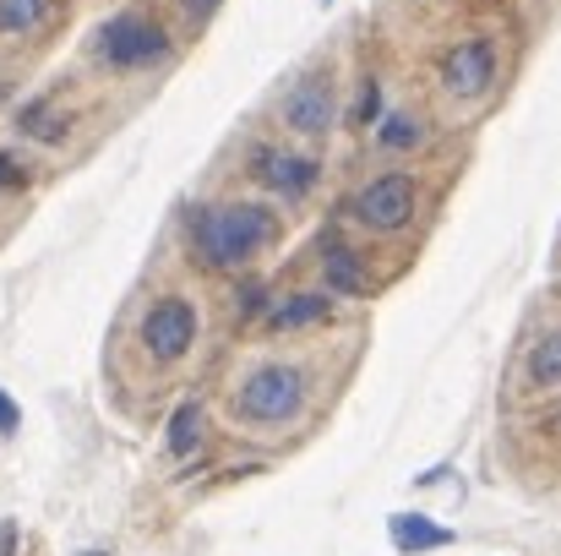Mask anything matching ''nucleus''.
I'll list each match as a JSON object with an SVG mask.
<instances>
[{
    "mask_svg": "<svg viewBox=\"0 0 561 556\" xmlns=\"http://www.w3.org/2000/svg\"><path fill=\"white\" fill-rule=\"evenodd\" d=\"M387 535H392V546H398L403 556L453 546V530H447V524H431L425 513H392V519H387Z\"/></svg>",
    "mask_w": 561,
    "mask_h": 556,
    "instance_id": "nucleus-11",
    "label": "nucleus"
},
{
    "mask_svg": "<svg viewBox=\"0 0 561 556\" xmlns=\"http://www.w3.org/2000/svg\"><path fill=\"white\" fill-rule=\"evenodd\" d=\"M196 442H202V404H181V409L170 415V453L186 458Z\"/></svg>",
    "mask_w": 561,
    "mask_h": 556,
    "instance_id": "nucleus-16",
    "label": "nucleus"
},
{
    "mask_svg": "<svg viewBox=\"0 0 561 556\" xmlns=\"http://www.w3.org/2000/svg\"><path fill=\"white\" fill-rule=\"evenodd\" d=\"M0 556H16V519L0 524Z\"/></svg>",
    "mask_w": 561,
    "mask_h": 556,
    "instance_id": "nucleus-22",
    "label": "nucleus"
},
{
    "mask_svg": "<svg viewBox=\"0 0 561 556\" xmlns=\"http://www.w3.org/2000/svg\"><path fill=\"white\" fill-rule=\"evenodd\" d=\"M0 104H5V82H0Z\"/></svg>",
    "mask_w": 561,
    "mask_h": 556,
    "instance_id": "nucleus-23",
    "label": "nucleus"
},
{
    "mask_svg": "<svg viewBox=\"0 0 561 556\" xmlns=\"http://www.w3.org/2000/svg\"><path fill=\"white\" fill-rule=\"evenodd\" d=\"M278 121H284L295 137H328V132L339 126V82H333V71H328V66L300 71V77L284 88V99H278Z\"/></svg>",
    "mask_w": 561,
    "mask_h": 556,
    "instance_id": "nucleus-4",
    "label": "nucleus"
},
{
    "mask_svg": "<svg viewBox=\"0 0 561 556\" xmlns=\"http://www.w3.org/2000/svg\"><path fill=\"white\" fill-rule=\"evenodd\" d=\"M93 55L110 71H148V66H159L170 55V27L159 16H148L142 5H126V11H115V16L99 22Z\"/></svg>",
    "mask_w": 561,
    "mask_h": 556,
    "instance_id": "nucleus-2",
    "label": "nucleus"
},
{
    "mask_svg": "<svg viewBox=\"0 0 561 556\" xmlns=\"http://www.w3.org/2000/svg\"><path fill=\"white\" fill-rule=\"evenodd\" d=\"M328 311H333V300H328V295H289V300H278V306L267 311V328H273V333L317 328V322H328Z\"/></svg>",
    "mask_w": 561,
    "mask_h": 556,
    "instance_id": "nucleus-14",
    "label": "nucleus"
},
{
    "mask_svg": "<svg viewBox=\"0 0 561 556\" xmlns=\"http://www.w3.org/2000/svg\"><path fill=\"white\" fill-rule=\"evenodd\" d=\"M529 382H535V387H561V333L540 339V344L529 350Z\"/></svg>",
    "mask_w": 561,
    "mask_h": 556,
    "instance_id": "nucleus-15",
    "label": "nucleus"
},
{
    "mask_svg": "<svg viewBox=\"0 0 561 556\" xmlns=\"http://www.w3.org/2000/svg\"><path fill=\"white\" fill-rule=\"evenodd\" d=\"M436 82L453 99H485L496 88V44L485 33H469V38L447 44L442 60H436Z\"/></svg>",
    "mask_w": 561,
    "mask_h": 556,
    "instance_id": "nucleus-6",
    "label": "nucleus"
},
{
    "mask_svg": "<svg viewBox=\"0 0 561 556\" xmlns=\"http://www.w3.org/2000/svg\"><path fill=\"white\" fill-rule=\"evenodd\" d=\"M16 425H22V415H16V404L0 393V436H5V431H16Z\"/></svg>",
    "mask_w": 561,
    "mask_h": 556,
    "instance_id": "nucleus-21",
    "label": "nucleus"
},
{
    "mask_svg": "<svg viewBox=\"0 0 561 556\" xmlns=\"http://www.w3.org/2000/svg\"><path fill=\"white\" fill-rule=\"evenodd\" d=\"M82 556H104V552H82Z\"/></svg>",
    "mask_w": 561,
    "mask_h": 556,
    "instance_id": "nucleus-24",
    "label": "nucleus"
},
{
    "mask_svg": "<svg viewBox=\"0 0 561 556\" xmlns=\"http://www.w3.org/2000/svg\"><path fill=\"white\" fill-rule=\"evenodd\" d=\"M300 404H306V376L295 366H256L234 393V415L251 425H278L300 415Z\"/></svg>",
    "mask_w": 561,
    "mask_h": 556,
    "instance_id": "nucleus-3",
    "label": "nucleus"
},
{
    "mask_svg": "<svg viewBox=\"0 0 561 556\" xmlns=\"http://www.w3.org/2000/svg\"><path fill=\"white\" fill-rule=\"evenodd\" d=\"M414 207H420V185H414V175H403V170L371 175V181L355 191V202H350L355 224L371 229V235H398V229H409V224H414Z\"/></svg>",
    "mask_w": 561,
    "mask_h": 556,
    "instance_id": "nucleus-5",
    "label": "nucleus"
},
{
    "mask_svg": "<svg viewBox=\"0 0 561 556\" xmlns=\"http://www.w3.org/2000/svg\"><path fill=\"white\" fill-rule=\"evenodd\" d=\"M27 181H33V175H27V164H22L16 154H0V191H22Z\"/></svg>",
    "mask_w": 561,
    "mask_h": 556,
    "instance_id": "nucleus-18",
    "label": "nucleus"
},
{
    "mask_svg": "<svg viewBox=\"0 0 561 556\" xmlns=\"http://www.w3.org/2000/svg\"><path fill=\"white\" fill-rule=\"evenodd\" d=\"M191 251L207 268H245L273 235H278V213L262 202H218V207H196L186 218Z\"/></svg>",
    "mask_w": 561,
    "mask_h": 556,
    "instance_id": "nucleus-1",
    "label": "nucleus"
},
{
    "mask_svg": "<svg viewBox=\"0 0 561 556\" xmlns=\"http://www.w3.org/2000/svg\"><path fill=\"white\" fill-rule=\"evenodd\" d=\"M142 344L159 355V361H181L191 344H196V306L181 295H164L148 306L142 317Z\"/></svg>",
    "mask_w": 561,
    "mask_h": 556,
    "instance_id": "nucleus-7",
    "label": "nucleus"
},
{
    "mask_svg": "<svg viewBox=\"0 0 561 556\" xmlns=\"http://www.w3.org/2000/svg\"><path fill=\"white\" fill-rule=\"evenodd\" d=\"M55 5L60 0H0V38H33L55 22Z\"/></svg>",
    "mask_w": 561,
    "mask_h": 556,
    "instance_id": "nucleus-12",
    "label": "nucleus"
},
{
    "mask_svg": "<svg viewBox=\"0 0 561 556\" xmlns=\"http://www.w3.org/2000/svg\"><path fill=\"white\" fill-rule=\"evenodd\" d=\"M381 110H387V104H381V82H376V77H366V82H360V93H355V110H350V126H360V132H371L376 121H381Z\"/></svg>",
    "mask_w": 561,
    "mask_h": 556,
    "instance_id": "nucleus-17",
    "label": "nucleus"
},
{
    "mask_svg": "<svg viewBox=\"0 0 561 556\" xmlns=\"http://www.w3.org/2000/svg\"><path fill=\"white\" fill-rule=\"evenodd\" d=\"M425 143V115H414V110H381V121H376V148L381 154H414Z\"/></svg>",
    "mask_w": 561,
    "mask_h": 556,
    "instance_id": "nucleus-13",
    "label": "nucleus"
},
{
    "mask_svg": "<svg viewBox=\"0 0 561 556\" xmlns=\"http://www.w3.org/2000/svg\"><path fill=\"white\" fill-rule=\"evenodd\" d=\"M251 175H256V185L278 191L284 202H300V196H311V191H317V181H322L317 159H306V154H289V148H256V154H251Z\"/></svg>",
    "mask_w": 561,
    "mask_h": 556,
    "instance_id": "nucleus-8",
    "label": "nucleus"
},
{
    "mask_svg": "<svg viewBox=\"0 0 561 556\" xmlns=\"http://www.w3.org/2000/svg\"><path fill=\"white\" fill-rule=\"evenodd\" d=\"M218 5H224V0H181V16H186V22H207Z\"/></svg>",
    "mask_w": 561,
    "mask_h": 556,
    "instance_id": "nucleus-20",
    "label": "nucleus"
},
{
    "mask_svg": "<svg viewBox=\"0 0 561 556\" xmlns=\"http://www.w3.org/2000/svg\"><path fill=\"white\" fill-rule=\"evenodd\" d=\"M322 5H333V0H322Z\"/></svg>",
    "mask_w": 561,
    "mask_h": 556,
    "instance_id": "nucleus-25",
    "label": "nucleus"
},
{
    "mask_svg": "<svg viewBox=\"0 0 561 556\" xmlns=\"http://www.w3.org/2000/svg\"><path fill=\"white\" fill-rule=\"evenodd\" d=\"M322 279H328V295H371V273H366L360 251H350L344 240L322 246Z\"/></svg>",
    "mask_w": 561,
    "mask_h": 556,
    "instance_id": "nucleus-9",
    "label": "nucleus"
},
{
    "mask_svg": "<svg viewBox=\"0 0 561 556\" xmlns=\"http://www.w3.org/2000/svg\"><path fill=\"white\" fill-rule=\"evenodd\" d=\"M262 306H267V290H262V284H240V290H234V311H240V317H256Z\"/></svg>",
    "mask_w": 561,
    "mask_h": 556,
    "instance_id": "nucleus-19",
    "label": "nucleus"
},
{
    "mask_svg": "<svg viewBox=\"0 0 561 556\" xmlns=\"http://www.w3.org/2000/svg\"><path fill=\"white\" fill-rule=\"evenodd\" d=\"M16 132H22V137H33V143H44V148H60V143H66V132H71V115H60V110H55V99H49V93H38V99H27V104L16 110Z\"/></svg>",
    "mask_w": 561,
    "mask_h": 556,
    "instance_id": "nucleus-10",
    "label": "nucleus"
}]
</instances>
